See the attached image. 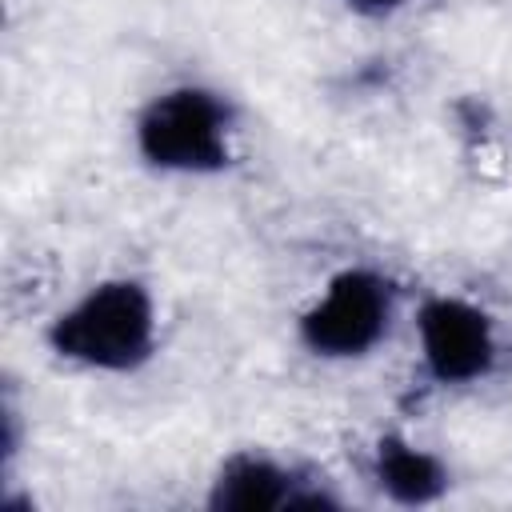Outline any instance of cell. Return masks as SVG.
<instances>
[{"instance_id": "1", "label": "cell", "mask_w": 512, "mask_h": 512, "mask_svg": "<svg viewBox=\"0 0 512 512\" xmlns=\"http://www.w3.org/2000/svg\"><path fill=\"white\" fill-rule=\"evenodd\" d=\"M52 348L92 368H136L152 352V300L132 280H112L88 292L52 324Z\"/></svg>"}, {"instance_id": "2", "label": "cell", "mask_w": 512, "mask_h": 512, "mask_svg": "<svg viewBox=\"0 0 512 512\" xmlns=\"http://www.w3.org/2000/svg\"><path fill=\"white\" fill-rule=\"evenodd\" d=\"M140 152L176 172H216L228 164L224 108L204 88H176L160 96L140 120Z\"/></svg>"}, {"instance_id": "3", "label": "cell", "mask_w": 512, "mask_h": 512, "mask_svg": "<svg viewBox=\"0 0 512 512\" xmlns=\"http://www.w3.org/2000/svg\"><path fill=\"white\" fill-rule=\"evenodd\" d=\"M388 320V284L372 272H344L332 280L328 296L304 316L308 348L324 356H356L372 348Z\"/></svg>"}, {"instance_id": "4", "label": "cell", "mask_w": 512, "mask_h": 512, "mask_svg": "<svg viewBox=\"0 0 512 512\" xmlns=\"http://www.w3.org/2000/svg\"><path fill=\"white\" fill-rule=\"evenodd\" d=\"M420 340L428 368L440 380H476L492 368V332L484 312L464 300H432L420 312Z\"/></svg>"}, {"instance_id": "5", "label": "cell", "mask_w": 512, "mask_h": 512, "mask_svg": "<svg viewBox=\"0 0 512 512\" xmlns=\"http://www.w3.org/2000/svg\"><path fill=\"white\" fill-rule=\"evenodd\" d=\"M292 476L260 456H236L224 464L212 508H236V512H260V508H292Z\"/></svg>"}, {"instance_id": "6", "label": "cell", "mask_w": 512, "mask_h": 512, "mask_svg": "<svg viewBox=\"0 0 512 512\" xmlns=\"http://www.w3.org/2000/svg\"><path fill=\"white\" fill-rule=\"evenodd\" d=\"M376 472H380V484H384L396 500H404V504H424V500H432V496L444 492V468H440L432 456L408 448V444L396 440V436L380 440Z\"/></svg>"}, {"instance_id": "7", "label": "cell", "mask_w": 512, "mask_h": 512, "mask_svg": "<svg viewBox=\"0 0 512 512\" xmlns=\"http://www.w3.org/2000/svg\"><path fill=\"white\" fill-rule=\"evenodd\" d=\"M356 12H364V16H384V12H392L400 0H348Z\"/></svg>"}]
</instances>
